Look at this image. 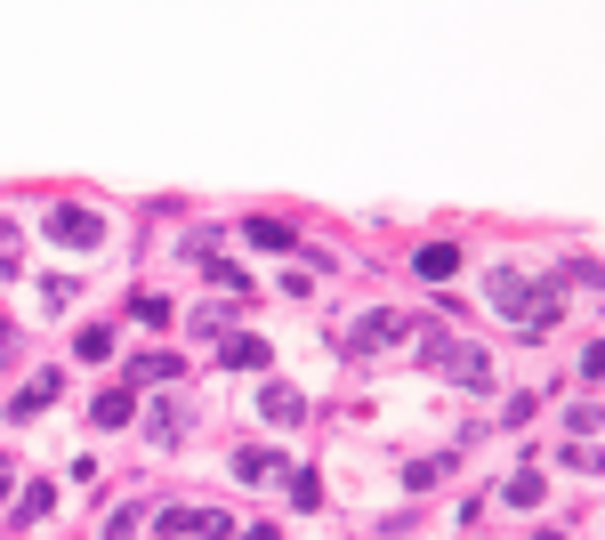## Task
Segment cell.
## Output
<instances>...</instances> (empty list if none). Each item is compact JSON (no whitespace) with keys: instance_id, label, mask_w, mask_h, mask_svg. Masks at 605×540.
<instances>
[{"instance_id":"6da1fadb","label":"cell","mask_w":605,"mask_h":540,"mask_svg":"<svg viewBox=\"0 0 605 540\" xmlns=\"http://www.w3.org/2000/svg\"><path fill=\"white\" fill-rule=\"evenodd\" d=\"M485 299H493L509 323H525V331H549L557 315H566V290H557V283H525V275H493Z\"/></svg>"},{"instance_id":"7a4b0ae2","label":"cell","mask_w":605,"mask_h":540,"mask_svg":"<svg viewBox=\"0 0 605 540\" xmlns=\"http://www.w3.org/2000/svg\"><path fill=\"white\" fill-rule=\"evenodd\" d=\"M40 235H49V242H66V251H97V242H106V218H97V211H81V202H57V211L40 218Z\"/></svg>"},{"instance_id":"3957f363","label":"cell","mask_w":605,"mask_h":540,"mask_svg":"<svg viewBox=\"0 0 605 540\" xmlns=\"http://www.w3.org/2000/svg\"><path fill=\"white\" fill-rule=\"evenodd\" d=\"M154 525L162 540H235V516L218 508H154Z\"/></svg>"},{"instance_id":"277c9868","label":"cell","mask_w":605,"mask_h":540,"mask_svg":"<svg viewBox=\"0 0 605 540\" xmlns=\"http://www.w3.org/2000/svg\"><path fill=\"white\" fill-rule=\"evenodd\" d=\"M428 356L444 363L461 387H493V363H485V347H461V339H444V331H428Z\"/></svg>"},{"instance_id":"5b68a950","label":"cell","mask_w":605,"mask_h":540,"mask_svg":"<svg viewBox=\"0 0 605 540\" xmlns=\"http://www.w3.org/2000/svg\"><path fill=\"white\" fill-rule=\"evenodd\" d=\"M347 339H356V356H380V347H395V339H412V323L395 315V307H380V315H364L356 331H347Z\"/></svg>"},{"instance_id":"8992f818","label":"cell","mask_w":605,"mask_h":540,"mask_svg":"<svg viewBox=\"0 0 605 540\" xmlns=\"http://www.w3.org/2000/svg\"><path fill=\"white\" fill-rule=\"evenodd\" d=\"M57 396H66V380H57V371H40V380H25V387H16L9 420H40V411H49Z\"/></svg>"},{"instance_id":"52a82bcc","label":"cell","mask_w":605,"mask_h":540,"mask_svg":"<svg viewBox=\"0 0 605 540\" xmlns=\"http://www.w3.org/2000/svg\"><path fill=\"white\" fill-rule=\"evenodd\" d=\"M259 411H266V420H275V428H299V420H307V396H299V387H283V380H266Z\"/></svg>"},{"instance_id":"ba28073f","label":"cell","mask_w":605,"mask_h":540,"mask_svg":"<svg viewBox=\"0 0 605 540\" xmlns=\"http://www.w3.org/2000/svg\"><path fill=\"white\" fill-rule=\"evenodd\" d=\"M218 363H226V371H266V363H275V347H266V339H226Z\"/></svg>"},{"instance_id":"9c48e42d","label":"cell","mask_w":605,"mask_h":540,"mask_svg":"<svg viewBox=\"0 0 605 540\" xmlns=\"http://www.w3.org/2000/svg\"><path fill=\"white\" fill-rule=\"evenodd\" d=\"M186 371V356H170V347H154V356H138L130 363V387H154V380H178Z\"/></svg>"},{"instance_id":"30bf717a","label":"cell","mask_w":605,"mask_h":540,"mask_svg":"<svg viewBox=\"0 0 605 540\" xmlns=\"http://www.w3.org/2000/svg\"><path fill=\"white\" fill-rule=\"evenodd\" d=\"M235 476H242V484H266V476H283V460H275L266 444H242V452H235Z\"/></svg>"},{"instance_id":"8fae6325","label":"cell","mask_w":605,"mask_h":540,"mask_svg":"<svg viewBox=\"0 0 605 540\" xmlns=\"http://www.w3.org/2000/svg\"><path fill=\"white\" fill-rule=\"evenodd\" d=\"M412 266H420V283H444L452 266H461V251H452V242H420V259H412Z\"/></svg>"},{"instance_id":"7c38bea8","label":"cell","mask_w":605,"mask_h":540,"mask_svg":"<svg viewBox=\"0 0 605 540\" xmlns=\"http://www.w3.org/2000/svg\"><path fill=\"white\" fill-rule=\"evenodd\" d=\"M73 356H81V363H106V356H114V323H81Z\"/></svg>"},{"instance_id":"4fadbf2b","label":"cell","mask_w":605,"mask_h":540,"mask_svg":"<svg viewBox=\"0 0 605 540\" xmlns=\"http://www.w3.org/2000/svg\"><path fill=\"white\" fill-rule=\"evenodd\" d=\"M500 492H509L517 508H541V492H549V476H541V468H517V476H509Z\"/></svg>"},{"instance_id":"5bb4252c","label":"cell","mask_w":605,"mask_h":540,"mask_svg":"<svg viewBox=\"0 0 605 540\" xmlns=\"http://www.w3.org/2000/svg\"><path fill=\"white\" fill-rule=\"evenodd\" d=\"M211 290H218V299H250V275L235 259H211Z\"/></svg>"},{"instance_id":"9a60e30c","label":"cell","mask_w":605,"mask_h":540,"mask_svg":"<svg viewBox=\"0 0 605 540\" xmlns=\"http://www.w3.org/2000/svg\"><path fill=\"white\" fill-rule=\"evenodd\" d=\"M283 492L299 508H323V484H316V468H283Z\"/></svg>"},{"instance_id":"2e32d148","label":"cell","mask_w":605,"mask_h":540,"mask_svg":"<svg viewBox=\"0 0 605 540\" xmlns=\"http://www.w3.org/2000/svg\"><path fill=\"white\" fill-rule=\"evenodd\" d=\"M242 235L259 242V251H290V226L283 218H242Z\"/></svg>"},{"instance_id":"e0dca14e","label":"cell","mask_w":605,"mask_h":540,"mask_svg":"<svg viewBox=\"0 0 605 540\" xmlns=\"http://www.w3.org/2000/svg\"><path fill=\"white\" fill-rule=\"evenodd\" d=\"M90 420L97 428H121V420H130V387H106V396L90 404Z\"/></svg>"},{"instance_id":"ac0fdd59","label":"cell","mask_w":605,"mask_h":540,"mask_svg":"<svg viewBox=\"0 0 605 540\" xmlns=\"http://www.w3.org/2000/svg\"><path fill=\"white\" fill-rule=\"evenodd\" d=\"M226 323H235V299H202V307H194V331H202V339H218Z\"/></svg>"},{"instance_id":"d6986e66","label":"cell","mask_w":605,"mask_h":540,"mask_svg":"<svg viewBox=\"0 0 605 540\" xmlns=\"http://www.w3.org/2000/svg\"><path fill=\"white\" fill-rule=\"evenodd\" d=\"M16 266H25V226H9V218H0V283H9Z\"/></svg>"},{"instance_id":"ffe728a7","label":"cell","mask_w":605,"mask_h":540,"mask_svg":"<svg viewBox=\"0 0 605 540\" xmlns=\"http://www.w3.org/2000/svg\"><path fill=\"white\" fill-rule=\"evenodd\" d=\"M49 508H57V492H49V484H33L25 501H16V525H40V516H49Z\"/></svg>"},{"instance_id":"44dd1931","label":"cell","mask_w":605,"mask_h":540,"mask_svg":"<svg viewBox=\"0 0 605 540\" xmlns=\"http://www.w3.org/2000/svg\"><path fill=\"white\" fill-rule=\"evenodd\" d=\"M130 315H138V323H170V299H162V290H138Z\"/></svg>"},{"instance_id":"7402d4cb","label":"cell","mask_w":605,"mask_h":540,"mask_svg":"<svg viewBox=\"0 0 605 540\" xmlns=\"http://www.w3.org/2000/svg\"><path fill=\"white\" fill-rule=\"evenodd\" d=\"M436 476H452V460H412V468H404V484H412V492H428Z\"/></svg>"},{"instance_id":"603a6c76","label":"cell","mask_w":605,"mask_h":540,"mask_svg":"<svg viewBox=\"0 0 605 540\" xmlns=\"http://www.w3.org/2000/svg\"><path fill=\"white\" fill-rule=\"evenodd\" d=\"M186 259L211 266V259H218V226H194V235H186Z\"/></svg>"},{"instance_id":"cb8c5ba5","label":"cell","mask_w":605,"mask_h":540,"mask_svg":"<svg viewBox=\"0 0 605 540\" xmlns=\"http://www.w3.org/2000/svg\"><path fill=\"white\" fill-rule=\"evenodd\" d=\"M235 540H275V525H242Z\"/></svg>"},{"instance_id":"d4e9b609","label":"cell","mask_w":605,"mask_h":540,"mask_svg":"<svg viewBox=\"0 0 605 540\" xmlns=\"http://www.w3.org/2000/svg\"><path fill=\"white\" fill-rule=\"evenodd\" d=\"M0 501H9V452H0Z\"/></svg>"},{"instance_id":"484cf974","label":"cell","mask_w":605,"mask_h":540,"mask_svg":"<svg viewBox=\"0 0 605 540\" xmlns=\"http://www.w3.org/2000/svg\"><path fill=\"white\" fill-rule=\"evenodd\" d=\"M0 363H9V323H0Z\"/></svg>"},{"instance_id":"4316f807","label":"cell","mask_w":605,"mask_h":540,"mask_svg":"<svg viewBox=\"0 0 605 540\" xmlns=\"http://www.w3.org/2000/svg\"><path fill=\"white\" fill-rule=\"evenodd\" d=\"M533 540H566V532H533Z\"/></svg>"}]
</instances>
